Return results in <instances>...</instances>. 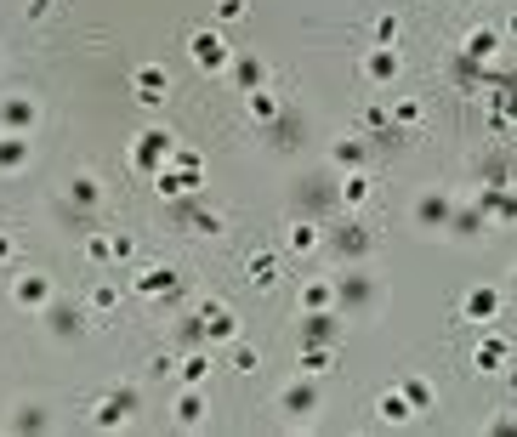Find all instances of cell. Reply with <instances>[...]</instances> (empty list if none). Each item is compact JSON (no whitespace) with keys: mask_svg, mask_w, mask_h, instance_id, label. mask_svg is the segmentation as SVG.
<instances>
[{"mask_svg":"<svg viewBox=\"0 0 517 437\" xmlns=\"http://www.w3.org/2000/svg\"><path fill=\"white\" fill-rule=\"evenodd\" d=\"M131 290H137L143 301H182V273L171 262L137 267V273H131Z\"/></svg>","mask_w":517,"mask_h":437,"instance_id":"obj_8","label":"cell"},{"mask_svg":"<svg viewBox=\"0 0 517 437\" xmlns=\"http://www.w3.org/2000/svg\"><path fill=\"white\" fill-rule=\"evenodd\" d=\"M6 432H52V415L40 403H18V415L6 420Z\"/></svg>","mask_w":517,"mask_h":437,"instance_id":"obj_38","label":"cell"},{"mask_svg":"<svg viewBox=\"0 0 517 437\" xmlns=\"http://www.w3.org/2000/svg\"><path fill=\"white\" fill-rule=\"evenodd\" d=\"M40 324H46V335H52V341H80V335H86L97 318H91V307H74V301H52V307L40 313Z\"/></svg>","mask_w":517,"mask_h":437,"instance_id":"obj_9","label":"cell"},{"mask_svg":"<svg viewBox=\"0 0 517 437\" xmlns=\"http://www.w3.org/2000/svg\"><path fill=\"white\" fill-rule=\"evenodd\" d=\"M324 409V386H319V375H290L285 386H279V415L285 420H313Z\"/></svg>","mask_w":517,"mask_h":437,"instance_id":"obj_5","label":"cell"},{"mask_svg":"<svg viewBox=\"0 0 517 437\" xmlns=\"http://www.w3.org/2000/svg\"><path fill=\"white\" fill-rule=\"evenodd\" d=\"M387 114H393V125H398V131H415V125L427 120V108L415 103V97H398V103L387 108Z\"/></svg>","mask_w":517,"mask_h":437,"instance_id":"obj_41","label":"cell"},{"mask_svg":"<svg viewBox=\"0 0 517 437\" xmlns=\"http://www.w3.org/2000/svg\"><path fill=\"white\" fill-rule=\"evenodd\" d=\"M478 205L489 210L495 228H517V182L512 188H478Z\"/></svg>","mask_w":517,"mask_h":437,"instance_id":"obj_30","label":"cell"},{"mask_svg":"<svg viewBox=\"0 0 517 437\" xmlns=\"http://www.w3.org/2000/svg\"><path fill=\"white\" fill-rule=\"evenodd\" d=\"M228 80H233V91H262L268 86V63H262L256 52H233Z\"/></svg>","mask_w":517,"mask_h":437,"instance_id":"obj_32","label":"cell"},{"mask_svg":"<svg viewBox=\"0 0 517 437\" xmlns=\"http://www.w3.org/2000/svg\"><path fill=\"white\" fill-rule=\"evenodd\" d=\"M444 233L466 245V239H489V233H495V222H489V210H483L478 199H466V205L455 199V216H449V228H444Z\"/></svg>","mask_w":517,"mask_h":437,"instance_id":"obj_16","label":"cell"},{"mask_svg":"<svg viewBox=\"0 0 517 437\" xmlns=\"http://www.w3.org/2000/svg\"><path fill=\"white\" fill-rule=\"evenodd\" d=\"M279 279H285V250H256V256H245L250 290H279Z\"/></svg>","mask_w":517,"mask_h":437,"instance_id":"obj_25","label":"cell"},{"mask_svg":"<svg viewBox=\"0 0 517 437\" xmlns=\"http://www.w3.org/2000/svg\"><path fill=\"white\" fill-rule=\"evenodd\" d=\"M506 364H512V341L483 324V341L472 347V375H506Z\"/></svg>","mask_w":517,"mask_h":437,"instance_id":"obj_18","label":"cell"},{"mask_svg":"<svg viewBox=\"0 0 517 437\" xmlns=\"http://www.w3.org/2000/svg\"><path fill=\"white\" fill-rule=\"evenodd\" d=\"M500 46H506V35L500 29H489V23H472L461 35V63H472V69H483V63H495Z\"/></svg>","mask_w":517,"mask_h":437,"instance_id":"obj_15","label":"cell"},{"mask_svg":"<svg viewBox=\"0 0 517 437\" xmlns=\"http://www.w3.org/2000/svg\"><path fill=\"white\" fill-rule=\"evenodd\" d=\"M86 262H91V267H114V256H108V233H103V228L86 233Z\"/></svg>","mask_w":517,"mask_h":437,"instance_id":"obj_45","label":"cell"},{"mask_svg":"<svg viewBox=\"0 0 517 437\" xmlns=\"http://www.w3.org/2000/svg\"><path fill=\"white\" fill-rule=\"evenodd\" d=\"M0 63H6V57H0Z\"/></svg>","mask_w":517,"mask_h":437,"instance_id":"obj_54","label":"cell"},{"mask_svg":"<svg viewBox=\"0 0 517 437\" xmlns=\"http://www.w3.org/2000/svg\"><path fill=\"white\" fill-rule=\"evenodd\" d=\"M296 347H341V313L336 307L302 313V324H296Z\"/></svg>","mask_w":517,"mask_h":437,"instance_id":"obj_13","label":"cell"},{"mask_svg":"<svg viewBox=\"0 0 517 437\" xmlns=\"http://www.w3.org/2000/svg\"><path fill=\"white\" fill-rule=\"evenodd\" d=\"M449 216H455V193L427 188L421 199H415V228H421V233H444V228H449Z\"/></svg>","mask_w":517,"mask_h":437,"instance_id":"obj_17","label":"cell"},{"mask_svg":"<svg viewBox=\"0 0 517 437\" xmlns=\"http://www.w3.org/2000/svg\"><path fill=\"white\" fill-rule=\"evenodd\" d=\"M506 296H517V267H512V284H506Z\"/></svg>","mask_w":517,"mask_h":437,"instance_id":"obj_53","label":"cell"},{"mask_svg":"<svg viewBox=\"0 0 517 437\" xmlns=\"http://www.w3.org/2000/svg\"><path fill=\"white\" fill-rule=\"evenodd\" d=\"M228 364L239 369V375H256V369H262V347L239 335V341H233V347H228Z\"/></svg>","mask_w":517,"mask_h":437,"instance_id":"obj_40","label":"cell"},{"mask_svg":"<svg viewBox=\"0 0 517 437\" xmlns=\"http://www.w3.org/2000/svg\"><path fill=\"white\" fill-rule=\"evenodd\" d=\"M375 199V176H370V165H364V171H336V205L341 210H364Z\"/></svg>","mask_w":517,"mask_h":437,"instance_id":"obj_23","label":"cell"},{"mask_svg":"<svg viewBox=\"0 0 517 437\" xmlns=\"http://www.w3.org/2000/svg\"><path fill=\"white\" fill-rule=\"evenodd\" d=\"M398 386H404V398L415 403V415H427L432 403H438V386H432L427 375H404V381H398Z\"/></svg>","mask_w":517,"mask_h":437,"instance_id":"obj_39","label":"cell"},{"mask_svg":"<svg viewBox=\"0 0 517 437\" xmlns=\"http://www.w3.org/2000/svg\"><path fill=\"white\" fill-rule=\"evenodd\" d=\"M120 284H91V296H86V307H91V318L97 324H114V313H120Z\"/></svg>","mask_w":517,"mask_h":437,"instance_id":"obj_37","label":"cell"},{"mask_svg":"<svg viewBox=\"0 0 517 437\" xmlns=\"http://www.w3.org/2000/svg\"><path fill=\"white\" fill-rule=\"evenodd\" d=\"M375 245H381V233H375V228H364V222H358L353 210L341 216L336 228H324V250L336 256V267H358V262H370V256H375Z\"/></svg>","mask_w":517,"mask_h":437,"instance_id":"obj_2","label":"cell"},{"mask_svg":"<svg viewBox=\"0 0 517 437\" xmlns=\"http://www.w3.org/2000/svg\"><path fill=\"white\" fill-rule=\"evenodd\" d=\"M199 318H205V347H233L239 341V313H233L228 301L205 296L199 301Z\"/></svg>","mask_w":517,"mask_h":437,"instance_id":"obj_11","label":"cell"},{"mask_svg":"<svg viewBox=\"0 0 517 437\" xmlns=\"http://www.w3.org/2000/svg\"><path fill=\"white\" fill-rule=\"evenodd\" d=\"M137 403H143L137 386H114V392H103V398L91 403V426H97V432H120L125 420L137 415Z\"/></svg>","mask_w":517,"mask_h":437,"instance_id":"obj_7","label":"cell"},{"mask_svg":"<svg viewBox=\"0 0 517 437\" xmlns=\"http://www.w3.org/2000/svg\"><path fill=\"white\" fill-rule=\"evenodd\" d=\"M12 250H18V245H12V233H0V267L12 262Z\"/></svg>","mask_w":517,"mask_h":437,"instance_id":"obj_50","label":"cell"},{"mask_svg":"<svg viewBox=\"0 0 517 437\" xmlns=\"http://www.w3.org/2000/svg\"><path fill=\"white\" fill-rule=\"evenodd\" d=\"M296 307H302V313H324V307H336V273H313V279L296 284Z\"/></svg>","mask_w":517,"mask_h":437,"instance_id":"obj_26","label":"cell"},{"mask_svg":"<svg viewBox=\"0 0 517 437\" xmlns=\"http://www.w3.org/2000/svg\"><path fill=\"white\" fill-rule=\"evenodd\" d=\"M188 52H194V63L205 74H228V63H233V46H228L222 29H194V35H188Z\"/></svg>","mask_w":517,"mask_h":437,"instance_id":"obj_10","label":"cell"},{"mask_svg":"<svg viewBox=\"0 0 517 437\" xmlns=\"http://www.w3.org/2000/svg\"><path fill=\"white\" fill-rule=\"evenodd\" d=\"M171 154H177V131H165V125H148V131H137L125 142V165L137 176H148V182L171 165Z\"/></svg>","mask_w":517,"mask_h":437,"instance_id":"obj_3","label":"cell"},{"mask_svg":"<svg viewBox=\"0 0 517 437\" xmlns=\"http://www.w3.org/2000/svg\"><path fill=\"white\" fill-rule=\"evenodd\" d=\"M245 114H250V125H279L285 120V91H273V86L245 91Z\"/></svg>","mask_w":517,"mask_h":437,"instance_id":"obj_31","label":"cell"},{"mask_svg":"<svg viewBox=\"0 0 517 437\" xmlns=\"http://www.w3.org/2000/svg\"><path fill=\"white\" fill-rule=\"evenodd\" d=\"M381 301H387V284H381V273H370V262L336 267V313L341 318H375Z\"/></svg>","mask_w":517,"mask_h":437,"instance_id":"obj_1","label":"cell"},{"mask_svg":"<svg viewBox=\"0 0 517 437\" xmlns=\"http://www.w3.org/2000/svg\"><path fill=\"white\" fill-rule=\"evenodd\" d=\"M52 18V0H29V23H46Z\"/></svg>","mask_w":517,"mask_h":437,"instance_id":"obj_49","label":"cell"},{"mask_svg":"<svg viewBox=\"0 0 517 437\" xmlns=\"http://www.w3.org/2000/svg\"><path fill=\"white\" fill-rule=\"evenodd\" d=\"M336 364H341V347H296V369L302 375H336Z\"/></svg>","mask_w":517,"mask_h":437,"instance_id":"obj_36","label":"cell"},{"mask_svg":"<svg viewBox=\"0 0 517 437\" xmlns=\"http://www.w3.org/2000/svg\"><path fill=\"white\" fill-rule=\"evenodd\" d=\"M506 386H512V392H517V364H506Z\"/></svg>","mask_w":517,"mask_h":437,"instance_id":"obj_52","label":"cell"},{"mask_svg":"<svg viewBox=\"0 0 517 437\" xmlns=\"http://www.w3.org/2000/svg\"><path fill=\"white\" fill-rule=\"evenodd\" d=\"M398 35H404V23H398V12H381V18L370 23V40H375V46H398Z\"/></svg>","mask_w":517,"mask_h":437,"instance_id":"obj_42","label":"cell"},{"mask_svg":"<svg viewBox=\"0 0 517 437\" xmlns=\"http://www.w3.org/2000/svg\"><path fill=\"white\" fill-rule=\"evenodd\" d=\"M483 432H495V437H517V415H495Z\"/></svg>","mask_w":517,"mask_h":437,"instance_id":"obj_48","label":"cell"},{"mask_svg":"<svg viewBox=\"0 0 517 437\" xmlns=\"http://www.w3.org/2000/svg\"><path fill=\"white\" fill-rule=\"evenodd\" d=\"M108 256H114V267L131 262V256H137V239H131V233H108Z\"/></svg>","mask_w":517,"mask_h":437,"instance_id":"obj_46","label":"cell"},{"mask_svg":"<svg viewBox=\"0 0 517 437\" xmlns=\"http://www.w3.org/2000/svg\"><path fill=\"white\" fill-rule=\"evenodd\" d=\"M199 193H188V199H177V216H182V228L194 233V239H216V233L228 228V222H222V210H211V205H194Z\"/></svg>","mask_w":517,"mask_h":437,"instance_id":"obj_22","label":"cell"},{"mask_svg":"<svg viewBox=\"0 0 517 437\" xmlns=\"http://www.w3.org/2000/svg\"><path fill=\"white\" fill-rule=\"evenodd\" d=\"M500 307H506V290H500V284H472V290L461 296V318H466V324H495Z\"/></svg>","mask_w":517,"mask_h":437,"instance_id":"obj_14","label":"cell"},{"mask_svg":"<svg viewBox=\"0 0 517 437\" xmlns=\"http://www.w3.org/2000/svg\"><path fill=\"white\" fill-rule=\"evenodd\" d=\"M177 341L182 347H205V318H199V307L177 318Z\"/></svg>","mask_w":517,"mask_h":437,"instance_id":"obj_43","label":"cell"},{"mask_svg":"<svg viewBox=\"0 0 517 437\" xmlns=\"http://www.w3.org/2000/svg\"><path fill=\"white\" fill-rule=\"evenodd\" d=\"M171 165H177V171H188V176H199V182H205V154H199V148H188V142H177V154H171Z\"/></svg>","mask_w":517,"mask_h":437,"instance_id":"obj_44","label":"cell"},{"mask_svg":"<svg viewBox=\"0 0 517 437\" xmlns=\"http://www.w3.org/2000/svg\"><path fill=\"white\" fill-rule=\"evenodd\" d=\"M211 420V398H205V386H182L177 403H171V426H182V432H199Z\"/></svg>","mask_w":517,"mask_h":437,"instance_id":"obj_20","label":"cell"},{"mask_svg":"<svg viewBox=\"0 0 517 437\" xmlns=\"http://www.w3.org/2000/svg\"><path fill=\"white\" fill-rule=\"evenodd\" d=\"M375 420H381V426H410V420H415V403L404 398V386H387V392L375 398Z\"/></svg>","mask_w":517,"mask_h":437,"instance_id":"obj_35","label":"cell"},{"mask_svg":"<svg viewBox=\"0 0 517 437\" xmlns=\"http://www.w3.org/2000/svg\"><path fill=\"white\" fill-rule=\"evenodd\" d=\"M358 69H364V80H370V86L387 91V86L398 80V74H404V52H398V46H370Z\"/></svg>","mask_w":517,"mask_h":437,"instance_id":"obj_21","label":"cell"},{"mask_svg":"<svg viewBox=\"0 0 517 437\" xmlns=\"http://www.w3.org/2000/svg\"><path fill=\"white\" fill-rule=\"evenodd\" d=\"M29 159H35V142L18 137V131H0V176L29 171Z\"/></svg>","mask_w":517,"mask_h":437,"instance_id":"obj_34","label":"cell"},{"mask_svg":"<svg viewBox=\"0 0 517 437\" xmlns=\"http://www.w3.org/2000/svg\"><path fill=\"white\" fill-rule=\"evenodd\" d=\"M472 182H478V188H512V182H517V165L500 154V148H483V154L472 159Z\"/></svg>","mask_w":517,"mask_h":437,"instance_id":"obj_24","label":"cell"},{"mask_svg":"<svg viewBox=\"0 0 517 437\" xmlns=\"http://www.w3.org/2000/svg\"><path fill=\"white\" fill-rule=\"evenodd\" d=\"M370 165V137H336L330 142V171H364Z\"/></svg>","mask_w":517,"mask_h":437,"instance_id":"obj_33","label":"cell"},{"mask_svg":"<svg viewBox=\"0 0 517 437\" xmlns=\"http://www.w3.org/2000/svg\"><path fill=\"white\" fill-rule=\"evenodd\" d=\"M6 296H12V307H18V313H35L40 318L57 301V279H52V273H40V267H23V273H12V290H6Z\"/></svg>","mask_w":517,"mask_h":437,"instance_id":"obj_4","label":"cell"},{"mask_svg":"<svg viewBox=\"0 0 517 437\" xmlns=\"http://www.w3.org/2000/svg\"><path fill=\"white\" fill-rule=\"evenodd\" d=\"M500 35H506V40H512V46H517V12H512V18H506V29H500Z\"/></svg>","mask_w":517,"mask_h":437,"instance_id":"obj_51","label":"cell"},{"mask_svg":"<svg viewBox=\"0 0 517 437\" xmlns=\"http://www.w3.org/2000/svg\"><path fill=\"white\" fill-rule=\"evenodd\" d=\"M211 369H216L211 347H182L177 375H171V381H177V386H205V381H211Z\"/></svg>","mask_w":517,"mask_h":437,"instance_id":"obj_29","label":"cell"},{"mask_svg":"<svg viewBox=\"0 0 517 437\" xmlns=\"http://www.w3.org/2000/svg\"><path fill=\"white\" fill-rule=\"evenodd\" d=\"M250 12V0H216V23H239Z\"/></svg>","mask_w":517,"mask_h":437,"instance_id":"obj_47","label":"cell"},{"mask_svg":"<svg viewBox=\"0 0 517 437\" xmlns=\"http://www.w3.org/2000/svg\"><path fill=\"white\" fill-rule=\"evenodd\" d=\"M63 205L80 216V222H97V210L108 205V188H103V176L97 171H74L69 182H63Z\"/></svg>","mask_w":517,"mask_h":437,"instance_id":"obj_6","label":"cell"},{"mask_svg":"<svg viewBox=\"0 0 517 437\" xmlns=\"http://www.w3.org/2000/svg\"><path fill=\"white\" fill-rule=\"evenodd\" d=\"M188 193H205V182L177 171V165H165V171L154 176V199H160V205H177V199H188Z\"/></svg>","mask_w":517,"mask_h":437,"instance_id":"obj_27","label":"cell"},{"mask_svg":"<svg viewBox=\"0 0 517 437\" xmlns=\"http://www.w3.org/2000/svg\"><path fill=\"white\" fill-rule=\"evenodd\" d=\"M131 97L143 108H160L165 97H171V69H165V63H143V69L131 74Z\"/></svg>","mask_w":517,"mask_h":437,"instance_id":"obj_19","label":"cell"},{"mask_svg":"<svg viewBox=\"0 0 517 437\" xmlns=\"http://www.w3.org/2000/svg\"><path fill=\"white\" fill-rule=\"evenodd\" d=\"M0 131H18V137H35L40 131V103L29 91H6L0 97Z\"/></svg>","mask_w":517,"mask_h":437,"instance_id":"obj_12","label":"cell"},{"mask_svg":"<svg viewBox=\"0 0 517 437\" xmlns=\"http://www.w3.org/2000/svg\"><path fill=\"white\" fill-rule=\"evenodd\" d=\"M319 250H324V222L302 216V222L285 228V256H319Z\"/></svg>","mask_w":517,"mask_h":437,"instance_id":"obj_28","label":"cell"}]
</instances>
